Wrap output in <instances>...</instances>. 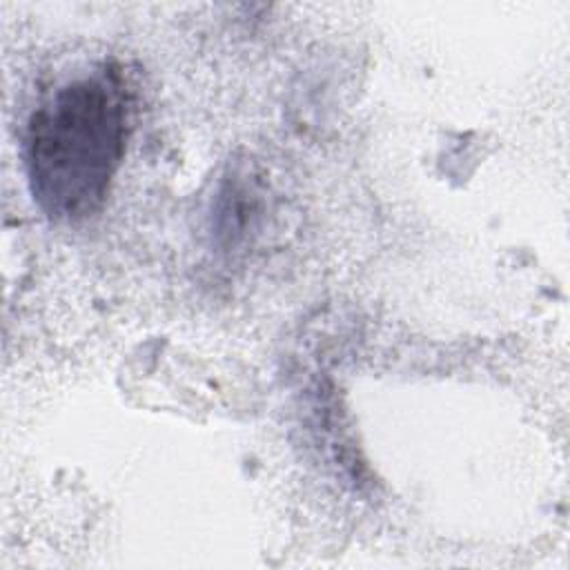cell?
<instances>
[{"mask_svg":"<svg viewBox=\"0 0 570 570\" xmlns=\"http://www.w3.org/2000/svg\"><path fill=\"white\" fill-rule=\"evenodd\" d=\"M125 89L120 73L105 65L60 85L29 116L24 169L47 216L80 220L102 207L129 138Z\"/></svg>","mask_w":570,"mask_h":570,"instance_id":"6da1fadb","label":"cell"}]
</instances>
